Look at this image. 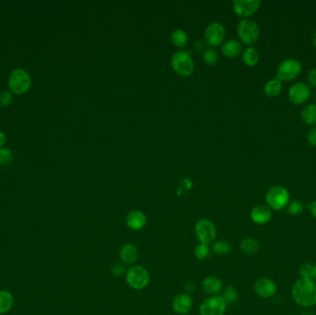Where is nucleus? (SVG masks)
Returning a JSON list of instances; mask_svg holds the SVG:
<instances>
[{"label":"nucleus","instance_id":"f257e3e1","mask_svg":"<svg viewBox=\"0 0 316 315\" xmlns=\"http://www.w3.org/2000/svg\"><path fill=\"white\" fill-rule=\"evenodd\" d=\"M291 294L293 301L302 307H312L316 304V285L312 279L298 280L292 288Z\"/></svg>","mask_w":316,"mask_h":315},{"label":"nucleus","instance_id":"f03ea898","mask_svg":"<svg viewBox=\"0 0 316 315\" xmlns=\"http://www.w3.org/2000/svg\"><path fill=\"white\" fill-rule=\"evenodd\" d=\"M126 282L131 289L142 290L145 289L151 280L148 271L142 265H132L126 273Z\"/></svg>","mask_w":316,"mask_h":315},{"label":"nucleus","instance_id":"7ed1b4c3","mask_svg":"<svg viewBox=\"0 0 316 315\" xmlns=\"http://www.w3.org/2000/svg\"><path fill=\"white\" fill-rule=\"evenodd\" d=\"M174 71L182 77H189L194 71V64L191 55L186 51H178L171 58Z\"/></svg>","mask_w":316,"mask_h":315},{"label":"nucleus","instance_id":"20e7f679","mask_svg":"<svg viewBox=\"0 0 316 315\" xmlns=\"http://www.w3.org/2000/svg\"><path fill=\"white\" fill-rule=\"evenodd\" d=\"M265 200L271 209L279 211L288 206L290 202V193L284 187H272L266 193Z\"/></svg>","mask_w":316,"mask_h":315},{"label":"nucleus","instance_id":"39448f33","mask_svg":"<svg viewBox=\"0 0 316 315\" xmlns=\"http://www.w3.org/2000/svg\"><path fill=\"white\" fill-rule=\"evenodd\" d=\"M195 235L200 243L209 245L215 240L217 236L216 227L212 221L208 219H200L194 226Z\"/></svg>","mask_w":316,"mask_h":315},{"label":"nucleus","instance_id":"423d86ee","mask_svg":"<svg viewBox=\"0 0 316 315\" xmlns=\"http://www.w3.org/2000/svg\"><path fill=\"white\" fill-rule=\"evenodd\" d=\"M238 34L240 40L247 45H252L258 40L260 28L252 19H243L238 25Z\"/></svg>","mask_w":316,"mask_h":315},{"label":"nucleus","instance_id":"0eeeda50","mask_svg":"<svg viewBox=\"0 0 316 315\" xmlns=\"http://www.w3.org/2000/svg\"><path fill=\"white\" fill-rule=\"evenodd\" d=\"M303 67L300 61L294 58H289L282 61L278 68L277 79L280 82L294 80L301 74Z\"/></svg>","mask_w":316,"mask_h":315},{"label":"nucleus","instance_id":"6e6552de","mask_svg":"<svg viewBox=\"0 0 316 315\" xmlns=\"http://www.w3.org/2000/svg\"><path fill=\"white\" fill-rule=\"evenodd\" d=\"M31 77L24 70H16L10 74L8 86L13 93L17 95L24 94L31 87Z\"/></svg>","mask_w":316,"mask_h":315},{"label":"nucleus","instance_id":"1a4fd4ad","mask_svg":"<svg viewBox=\"0 0 316 315\" xmlns=\"http://www.w3.org/2000/svg\"><path fill=\"white\" fill-rule=\"evenodd\" d=\"M226 303L221 296H212L207 299L200 305L201 315H224L226 313Z\"/></svg>","mask_w":316,"mask_h":315},{"label":"nucleus","instance_id":"9d476101","mask_svg":"<svg viewBox=\"0 0 316 315\" xmlns=\"http://www.w3.org/2000/svg\"><path fill=\"white\" fill-rule=\"evenodd\" d=\"M226 36L225 27L219 22H213L207 26L205 32L206 42L210 46H217L221 45Z\"/></svg>","mask_w":316,"mask_h":315},{"label":"nucleus","instance_id":"9b49d317","mask_svg":"<svg viewBox=\"0 0 316 315\" xmlns=\"http://www.w3.org/2000/svg\"><path fill=\"white\" fill-rule=\"evenodd\" d=\"M260 5V0H235L233 2V8L238 16L247 18L256 12Z\"/></svg>","mask_w":316,"mask_h":315},{"label":"nucleus","instance_id":"f8f14e48","mask_svg":"<svg viewBox=\"0 0 316 315\" xmlns=\"http://www.w3.org/2000/svg\"><path fill=\"white\" fill-rule=\"evenodd\" d=\"M311 91L307 84L297 83L293 84L289 91V97L291 103L295 105L304 104L310 98Z\"/></svg>","mask_w":316,"mask_h":315},{"label":"nucleus","instance_id":"ddd939ff","mask_svg":"<svg viewBox=\"0 0 316 315\" xmlns=\"http://www.w3.org/2000/svg\"><path fill=\"white\" fill-rule=\"evenodd\" d=\"M254 291L259 297L268 299L274 296L277 292V286L275 282L266 277L259 278L254 283Z\"/></svg>","mask_w":316,"mask_h":315},{"label":"nucleus","instance_id":"4468645a","mask_svg":"<svg viewBox=\"0 0 316 315\" xmlns=\"http://www.w3.org/2000/svg\"><path fill=\"white\" fill-rule=\"evenodd\" d=\"M193 308V300L187 293L179 294L175 297L172 303V309L178 315H186Z\"/></svg>","mask_w":316,"mask_h":315},{"label":"nucleus","instance_id":"2eb2a0df","mask_svg":"<svg viewBox=\"0 0 316 315\" xmlns=\"http://www.w3.org/2000/svg\"><path fill=\"white\" fill-rule=\"evenodd\" d=\"M146 215L140 210H133L126 216V224L131 230L138 231L146 225Z\"/></svg>","mask_w":316,"mask_h":315},{"label":"nucleus","instance_id":"dca6fc26","mask_svg":"<svg viewBox=\"0 0 316 315\" xmlns=\"http://www.w3.org/2000/svg\"><path fill=\"white\" fill-rule=\"evenodd\" d=\"M139 257V251L135 245L132 243H127L123 245L119 251V258L122 264L127 265H132L136 263Z\"/></svg>","mask_w":316,"mask_h":315},{"label":"nucleus","instance_id":"f3484780","mask_svg":"<svg viewBox=\"0 0 316 315\" xmlns=\"http://www.w3.org/2000/svg\"><path fill=\"white\" fill-rule=\"evenodd\" d=\"M202 289L211 296H217L223 290V283L218 277H207L202 282Z\"/></svg>","mask_w":316,"mask_h":315},{"label":"nucleus","instance_id":"a211bd4d","mask_svg":"<svg viewBox=\"0 0 316 315\" xmlns=\"http://www.w3.org/2000/svg\"><path fill=\"white\" fill-rule=\"evenodd\" d=\"M271 209L267 206H255L251 212V218L257 225L266 224L271 219Z\"/></svg>","mask_w":316,"mask_h":315},{"label":"nucleus","instance_id":"6ab92c4d","mask_svg":"<svg viewBox=\"0 0 316 315\" xmlns=\"http://www.w3.org/2000/svg\"><path fill=\"white\" fill-rule=\"evenodd\" d=\"M241 52V45L237 40H228L222 45V53L226 58L238 57Z\"/></svg>","mask_w":316,"mask_h":315},{"label":"nucleus","instance_id":"aec40b11","mask_svg":"<svg viewBox=\"0 0 316 315\" xmlns=\"http://www.w3.org/2000/svg\"><path fill=\"white\" fill-rule=\"evenodd\" d=\"M260 249L258 240L254 238H246L240 242V250L248 255L256 253Z\"/></svg>","mask_w":316,"mask_h":315},{"label":"nucleus","instance_id":"412c9836","mask_svg":"<svg viewBox=\"0 0 316 315\" xmlns=\"http://www.w3.org/2000/svg\"><path fill=\"white\" fill-rule=\"evenodd\" d=\"M264 90L265 95L268 97H278L282 91V83L278 79L270 80L265 84Z\"/></svg>","mask_w":316,"mask_h":315},{"label":"nucleus","instance_id":"4be33fe9","mask_svg":"<svg viewBox=\"0 0 316 315\" xmlns=\"http://www.w3.org/2000/svg\"><path fill=\"white\" fill-rule=\"evenodd\" d=\"M302 118L307 125H316V105L311 104L306 105L302 112Z\"/></svg>","mask_w":316,"mask_h":315},{"label":"nucleus","instance_id":"5701e85b","mask_svg":"<svg viewBox=\"0 0 316 315\" xmlns=\"http://www.w3.org/2000/svg\"><path fill=\"white\" fill-rule=\"evenodd\" d=\"M242 59L247 66L249 67L255 66L258 63L259 59H260L258 51L255 48L248 47L247 49H245V51L243 52Z\"/></svg>","mask_w":316,"mask_h":315},{"label":"nucleus","instance_id":"b1692460","mask_svg":"<svg viewBox=\"0 0 316 315\" xmlns=\"http://www.w3.org/2000/svg\"><path fill=\"white\" fill-rule=\"evenodd\" d=\"M13 305V298L7 291H0V314L7 313Z\"/></svg>","mask_w":316,"mask_h":315},{"label":"nucleus","instance_id":"393cba45","mask_svg":"<svg viewBox=\"0 0 316 315\" xmlns=\"http://www.w3.org/2000/svg\"><path fill=\"white\" fill-rule=\"evenodd\" d=\"M212 251L217 255H226L231 251V245L224 239L216 240L212 246Z\"/></svg>","mask_w":316,"mask_h":315},{"label":"nucleus","instance_id":"a878e982","mask_svg":"<svg viewBox=\"0 0 316 315\" xmlns=\"http://www.w3.org/2000/svg\"><path fill=\"white\" fill-rule=\"evenodd\" d=\"M222 299L225 301L226 304H232L235 303L239 299V293L235 288L231 286H228L223 290L222 292Z\"/></svg>","mask_w":316,"mask_h":315},{"label":"nucleus","instance_id":"bb28decb","mask_svg":"<svg viewBox=\"0 0 316 315\" xmlns=\"http://www.w3.org/2000/svg\"><path fill=\"white\" fill-rule=\"evenodd\" d=\"M171 41L178 47H184L188 42V35L186 32L182 30H176L171 35Z\"/></svg>","mask_w":316,"mask_h":315},{"label":"nucleus","instance_id":"cd10ccee","mask_svg":"<svg viewBox=\"0 0 316 315\" xmlns=\"http://www.w3.org/2000/svg\"><path fill=\"white\" fill-rule=\"evenodd\" d=\"M203 60L208 66H213L218 61V55L215 50L208 48L203 53Z\"/></svg>","mask_w":316,"mask_h":315},{"label":"nucleus","instance_id":"c85d7f7f","mask_svg":"<svg viewBox=\"0 0 316 315\" xmlns=\"http://www.w3.org/2000/svg\"><path fill=\"white\" fill-rule=\"evenodd\" d=\"M210 251L209 245L199 243L194 249V255L199 260H205L210 255Z\"/></svg>","mask_w":316,"mask_h":315},{"label":"nucleus","instance_id":"c756f323","mask_svg":"<svg viewBox=\"0 0 316 315\" xmlns=\"http://www.w3.org/2000/svg\"><path fill=\"white\" fill-rule=\"evenodd\" d=\"M288 212L291 215H299L304 212V205L300 201H293L288 206Z\"/></svg>","mask_w":316,"mask_h":315},{"label":"nucleus","instance_id":"7c9ffc66","mask_svg":"<svg viewBox=\"0 0 316 315\" xmlns=\"http://www.w3.org/2000/svg\"><path fill=\"white\" fill-rule=\"evenodd\" d=\"M126 267H125V264L122 263H116V264H113L110 268V272H111V275L116 277H120L122 276H126V273H127Z\"/></svg>","mask_w":316,"mask_h":315},{"label":"nucleus","instance_id":"2f4dec72","mask_svg":"<svg viewBox=\"0 0 316 315\" xmlns=\"http://www.w3.org/2000/svg\"><path fill=\"white\" fill-rule=\"evenodd\" d=\"M12 153L6 148L0 149V164L6 165L9 164L12 160Z\"/></svg>","mask_w":316,"mask_h":315},{"label":"nucleus","instance_id":"473e14b6","mask_svg":"<svg viewBox=\"0 0 316 315\" xmlns=\"http://www.w3.org/2000/svg\"><path fill=\"white\" fill-rule=\"evenodd\" d=\"M312 269H313V265L311 264H304L301 268H300V276L302 278H306V279H312Z\"/></svg>","mask_w":316,"mask_h":315},{"label":"nucleus","instance_id":"72a5a7b5","mask_svg":"<svg viewBox=\"0 0 316 315\" xmlns=\"http://www.w3.org/2000/svg\"><path fill=\"white\" fill-rule=\"evenodd\" d=\"M12 101V95L9 92H3L0 94V105L6 106Z\"/></svg>","mask_w":316,"mask_h":315},{"label":"nucleus","instance_id":"f704fd0d","mask_svg":"<svg viewBox=\"0 0 316 315\" xmlns=\"http://www.w3.org/2000/svg\"><path fill=\"white\" fill-rule=\"evenodd\" d=\"M307 141L311 145L316 146V126L309 130L307 135Z\"/></svg>","mask_w":316,"mask_h":315},{"label":"nucleus","instance_id":"c9c22d12","mask_svg":"<svg viewBox=\"0 0 316 315\" xmlns=\"http://www.w3.org/2000/svg\"><path fill=\"white\" fill-rule=\"evenodd\" d=\"M307 81L311 84V86L316 88V69H314L308 72Z\"/></svg>","mask_w":316,"mask_h":315},{"label":"nucleus","instance_id":"e433bc0d","mask_svg":"<svg viewBox=\"0 0 316 315\" xmlns=\"http://www.w3.org/2000/svg\"><path fill=\"white\" fill-rule=\"evenodd\" d=\"M6 137L3 132L0 131V147H2L6 142Z\"/></svg>","mask_w":316,"mask_h":315},{"label":"nucleus","instance_id":"4c0bfd02","mask_svg":"<svg viewBox=\"0 0 316 315\" xmlns=\"http://www.w3.org/2000/svg\"><path fill=\"white\" fill-rule=\"evenodd\" d=\"M311 212L316 218V201H315L310 206Z\"/></svg>","mask_w":316,"mask_h":315},{"label":"nucleus","instance_id":"58836bf2","mask_svg":"<svg viewBox=\"0 0 316 315\" xmlns=\"http://www.w3.org/2000/svg\"><path fill=\"white\" fill-rule=\"evenodd\" d=\"M312 280H316V264L313 265L312 269Z\"/></svg>","mask_w":316,"mask_h":315},{"label":"nucleus","instance_id":"ea45409f","mask_svg":"<svg viewBox=\"0 0 316 315\" xmlns=\"http://www.w3.org/2000/svg\"><path fill=\"white\" fill-rule=\"evenodd\" d=\"M313 41H314V45L316 47V32H315V34H314V38H313Z\"/></svg>","mask_w":316,"mask_h":315}]
</instances>
